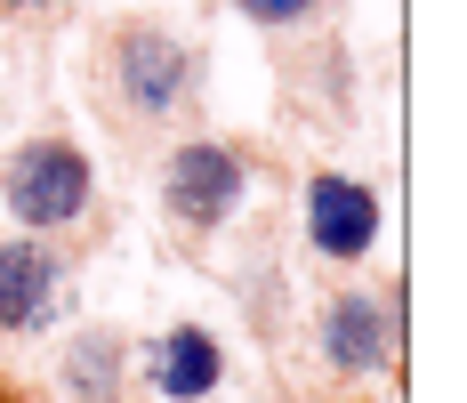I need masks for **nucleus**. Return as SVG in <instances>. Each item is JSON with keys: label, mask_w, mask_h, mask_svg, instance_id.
Returning a JSON list of instances; mask_svg holds the SVG:
<instances>
[{"label": "nucleus", "mask_w": 467, "mask_h": 403, "mask_svg": "<svg viewBox=\"0 0 467 403\" xmlns=\"http://www.w3.org/2000/svg\"><path fill=\"white\" fill-rule=\"evenodd\" d=\"M105 81L130 122H178L202 105V48L161 16H121L105 25Z\"/></svg>", "instance_id": "1"}, {"label": "nucleus", "mask_w": 467, "mask_h": 403, "mask_svg": "<svg viewBox=\"0 0 467 403\" xmlns=\"http://www.w3.org/2000/svg\"><path fill=\"white\" fill-rule=\"evenodd\" d=\"M0 202H8V218L25 226V234H65V226L89 218V202H97V162L57 130L25 137L0 162Z\"/></svg>", "instance_id": "2"}, {"label": "nucleus", "mask_w": 467, "mask_h": 403, "mask_svg": "<svg viewBox=\"0 0 467 403\" xmlns=\"http://www.w3.org/2000/svg\"><path fill=\"white\" fill-rule=\"evenodd\" d=\"M242 194H250V154L242 145L193 137V145H178L161 162V210H170V226H186V234H218L242 210Z\"/></svg>", "instance_id": "3"}, {"label": "nucleus", "mask_w": 467, "mask_h": 403, "mask_svg": "<svg viewBox=\"0 0 467 403\" xmlns=\"http://www.w3.org/2000/svg\"><path fill=\"white\" fill-rule=\"evenodd\" d=\"M65 299H73L65 250H48L41 234L0 242V339H33V331H48V323L65 314Z\"/></svg>", "instance_id": "4"}, {"label": "nucleus", "mask_w": 467, "mask_h": 403, "mask_svg": "<svg viewBox=\"0 0 467 403\" xmlns=\"http://www.w3.org/2000/svg\"><path fill=\"white\" fill-rule=\"evenodd\" d=\"M379 226H387V210H379V194L363 178H347V170H315L306 178V242L323 250V259H371Z\"/></svg>", "instance_id": "5"}, {"label": "nucleus", "mask_w": 467, "mask_h": 403, "mask_svg": "<svg viewBox=\"0 0 467 403\" xmlns=\"http://www.w3.org/2000/svg\"><path fill=\"white\" fill-rule=\"evenodd\" d=\"M323 363L330 371H347V379H363V371H387L395 347H403V323H395V299H379V291H338L323 307Z\"/></svg>", "instance_id": "6"}, {"label": "nucleus", "mask_w": 467, "mask_h": 403, "mask_svg": "<svg viewBox=\"0 0 467 403\" xmlns=\"http://www.w3.org/2000/svg\"><path fill=\"white\" fill-rule=\"evenodd\" d=\"M145 379H153V396H170V403L218 396V379H226V347H218V331H202V323H170V331L145 347Z\"/></svg>", "instance_id": "7"}, {"label": "nucleus", "mask_w": 467, "mask_h": 403, "mask_svg": "<svg viewBox=\"0 0 467 403\" xmlns=\"http://www.w3.org/2000/svg\"><path fill=\"white\" fill-rule=\"evenodd\" d=\"M121 379H130V339L121 331H81L65 347V396L73 403H121Z\"/></svg>", "instance_id": "8"}, {"label": "nucleus", "mask_w": 467, "mask_h": 403, "mask_svg": "<svg viewBox=\"0 0 467 403\" xmlns=\"http://www.w3.org/2000/svg\"><path fill=\"white\" fill-rule=\"evenodd\" d=\"M226 8L250 16V25H266V33H298V25L323 16V0H226Z\"/></svg>", "instance_id": "9"}, {"label": "nucleus", "mask_w": 467, "mask_h": 403, "mask_svg": "<svg viewBox=\"0 0 467 403\" xmlns=\"http://www.w3.org/2000/svg\"><path fill=\"white\" fill-rule=\"evenodd\" d=\"M0 8H8V16H25V25H57L73 0H0Z\"/></svg>", "instance_id": "10"}, {"label": "nucleus", "mask_w": 467, "mask_h": 403, "mask_svg": "<svg viewBox=\"0 0 467 403\" xmlns=\"http://www.w3.org/2000/svg\"><path fill=\"white\" fill-rule=\"evenodd\" d=\"M0 403H41V396H33V387H8V379H0Z\"/></svg>", "instance_id": "11"}]
</instances>
